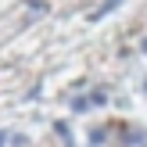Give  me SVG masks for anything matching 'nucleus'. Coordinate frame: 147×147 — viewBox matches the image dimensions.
<instances>
[{"instance_id": "obj_3", "label": "nucleus", "mask_w": 147, "mask_h": 147, "mask_svg": "<svg viewBox=\"0 0 147 147\" xmlns=\"http://www.w3.org/2000/svg\"><path fill=\"white\" fill-rule=\"evenodd\" d=\"M144 90H147V83H144Z\"/></svg>"}, {"instance_id": "obj_2", "label": "nucleus", "mask_w": 147, "mask_h": 147, "mask_svg": "<svg viewBox=\"0 0 147 147\" xmlns=\"http://www.w3.org/2000/svg\"><path fill=\"white\" fill-rule=\"evenodd\" d=\"M144 50H147V40H144Z\"/></svg>"}, {"instance_id": "obj_1", "label": "nucleus", "mask_w": 147, "mask_h": 147, "mask_svg": "<svg viewBox=\"0 0 147 147\" xmlns=\"http://www.w3.org/2000/svg\"><path fill=\"white\" fill-rule=\"evenodd\" d=\"M4 144H7V136H4V133H0V147H4Z\"/></svg>"}]
</instances>
